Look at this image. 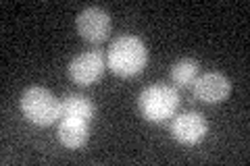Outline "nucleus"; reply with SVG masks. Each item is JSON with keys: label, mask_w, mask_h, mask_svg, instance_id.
I'll return each mask as SVG.
<instances>
[{"label": "nucleus", "mask_w": 250, "mask_h": 166, "mask_svg": "<svg viewBox=\"0 0 250 166\" xmlns=\"http://www.w3.org/2000/svg\"><path fill=\"white\" fill-rule=\"evenodd\" d=\"M108 69L119 77H134L142 73L148 62V50L136 36H121L111 44L106 54Z\"/></svg>", "instance_id": "1"}, {"label": "nucleus", "mask_w": 250, "mask_h": 166, "mask_svg": "<svg viewBox=\"0 0 250 166\" xmlns=\"http://www.w3.org/2000/svg\"><path fill=\"white\" fill-rule=\"evenodd\" d=\"M179 106V93L175 88L165 83H154L146 88L138 98V108L146 121L150 123H163L169 116L175 114Z\"/></svg>", "instance_id": "2"}, {"label": "nucleus", "mask_w": 250, "mask_h": 166, "mask_svg": "<svg viewBox=\"0 0 250 166\" xmlns=\"http://www.w3.org/2000/svg\"><path fill=\"white\" fill-rule=\"evenodd\" d=\"M21 112L29 123L48 127L61 118V100L46 88H29L21 96Z\"/></svg>", "instance_id": "3"}, {"label": "nucleus", "mask_w": 250, "mask_h": 166, "mask_svg": "<svg viewBox=\"0 0 250 166\" xmlns=\"http://www.w3.org/2000/svg\"><path fill=\"white\" fill-rule=\"evenodd\" d=\"M104 69H106V58L103 52L98 50H88V52H82L69 62V77L71 81H75L77 85H94L100 77L104 75Z\"/></svg>", "instance_id": "4"}, {"label": "nucleus", "mask_w": 250, "mask_h": 166, "mask_svg": "<svg viewBox=\"0 0 250 166\" xmlns=\"http://www.w3.org/2000/svg\"><path fill=\"white\" fill-rule=\"evenodd\" d=\"M208 133V123L207 118L202 116L196 110H190V112H182L173 118L171 123V135L175 141L184 146H196L202 139L207 137Z\"/></svg>", "instance_id": "5"}, {"label": "nucleus", "mask_w": 250, "mask_h": 166, "mask_svg": "<svg viewBox=\"0 0 250 166\" xmlns=\"http://www.w3.org/2000/svg\"><path fill=\"white\" fill-rule=\"evenodd\" d=\"M75 25H77V34L85 42H92V44L103 42L111 34V17H108L106 11L98 9V6H90V9L82 11Z\"/></svg>", "instance_id": "6"}, {"label": "nucleus", "mask_w": 250, "mask_h": 166, "mask_svg": "<svg viewBox=\"0 0 250 166\" xmlns=\"http://www.w3.org/2000/svg\"><path fill=\"white\" fill-rule=\"evenodd\" d=\"M192 90H194V96L200 102H205V104H219V102L229 98L231 83L223 73L210 71V73L196 77V81L192 83Z\"/></svg>", "instance_id": "7"}, {"label": "nucleus", "mask_w": 250, "mask_h": 166, "mask_svg": "<svg viewBox=\"0 0 250 166\" xmlns=\"http://www.w3.org/2000/svg\"><path fill=\"white\" fill-rule=\"evenodd\" d=\"M59 139L62 146L73 149L85 146L90 139V121L75 116L59 118Z\"/></svg>", "instance_id": "8"}, {"label": "nucleus", "mask_w": 250, "mask_h": 166, "mask_svg": "<svg viewBox=\"0 0 250 166\" xmlns=\"http://www.w3.org/2000/svg\"><path fill=\"white\" fill-rule=\"evenodd\" d=\"M96 114V106L90 98L82 96V93H67L61 100V118L65 116H75V118H85L92 121Z\"/></svg>", "instance_id": "9"}, {"label": "nucleus", "mask_w": 250, "mask_h": 166, "mask_svg": "<svg viewBox=\"0 0 250 166\" xmlns=\"http://www.w3.org/2000/svg\"><path fill=\"white\" fill-rule=\"evenodd\" d=\"M198 71H200L198 60L182 58V60L175 62L173 69H171V79H173V83L177 85V88H190V85L196 81Z\"/></svg>", "instance_id": "10"}]
</instances>
